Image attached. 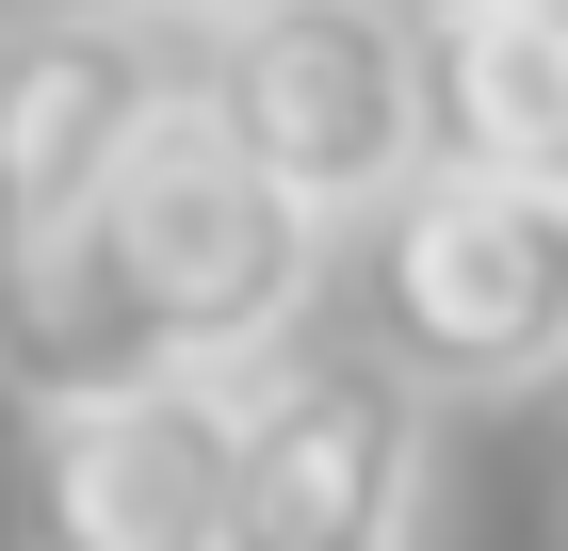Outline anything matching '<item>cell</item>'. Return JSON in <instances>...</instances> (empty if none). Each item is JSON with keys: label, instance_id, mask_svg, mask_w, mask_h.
Wrapping results in <instances>:
<instances>
[{"label": "cell", "instance_id": "5", "mask_svg": "<svg viewBox=\"0 0 568 551\" xmlns=\"http://www.w3.org/2000/svg\"><path fill=\"white\" fill-rule=\"evenodd\" d=\"M163 114H179V33H146L114 0H33V17H0V244L82 227Z\"/></svg>", "mask_w": 568, "mask_h": 551}, {"label": "cell", "instance_id": "2", "mask_svg": "<svg viewBox=\"0 0 568 551\" xmlns=\"http://www.w3.org/2000/svg\"><path fill=\"white\" fill-rule=\"evenodd\" d=\"M179 82H195V114L325 244H357L438 163V130H423V17L406 0H244V17H212V33L179 49Z\"/></svg>", "mask_w": 568, "mask_h": 551}, {"label": "cell", "instance_id": "9", "mask_svg": "<svg viewBox=\"0 0 568 551\" xmlns=\"http://www.w3.org/2000/svg\"><path fill=\"white\" fill-rule=\"evenodd\" d=\"M114 17H146V33H179V49H195L212 17H244V0H114Z\"/></svg>", "mask_w": 568, "mask_h": 551}, {"label": "cell", "instance_id": "1", "mask_svg": "<svg viewBox=\"0 0 568 551\" xmlns=\"http://www.w3.org/2000/svg\"><path fill=\"white\" fill-rule=\"evenodd\" d=\"M357 357H390L423 406H520L568 374V195L423 163L357 227Z\"/></svg>", "mask_w": 568, "mask_h": 551}, {"label": "cell", "instance_id": "10", "mask_svg": "<svg viewBox=\"0 0 568 551\" xmlns=\"http://www.w3.org/2000/svg\"><path fill=\"white\" fill-rule=\"evenodd\" d=\"M406 17H471V0H406Z\"/></svg>", "mask_w": 568, "mask_h": 551}, {"label": "cell", "instance_id": "6", "mask_svg": "<svg viewBox=\"0 0 568 551\" xmlns=\"http://www.w3.org/2000/svg\"><path fill=\"white\" fill-rule=\"evenodd\" d=\"M17 535L33 551H227V374H163L131 406L33 422Z\"/></svg>", "mask_w": 568, "mask_h": 551}, {"label": "cell", "instance_id": "4", "mask_svg": "<svg viewBox=\"0 0 568 551\" xmlns=\"http://www.w3.org/2000/svg\"><path fill=\"white\" fill-rule=\"evenodd\" d=\"M438 406L357 340H276L227 374V551H423Z\"/></svg>", "mask_w": 568, "mask_h": 551}, {"label": "cell", "instance_id": "8", "mask_svg": "<svg viewBox=\"0 0 568 551\" xmlns=\"http://www.w3.org/2000/svg\"><path fill=\"white\" fill-rule=\"evenodd\" d=\"M179 357L146 340L131 276H114V244L82 227H49V244H0V389L33 406V422H82V406H131V389H163Z\"/></svg>", "mask_w": 568, "mask_h": 551}, {"label": "cell", "instance_id": "3", "mask_svg": "<svg viewBox=\"0 0 568 551\" xmlns=\"http://www.w3.org/2000/svg\"><path fill=\"white\" fill-rule=\"evenodd\" d=\"M98 244H114V276H131L146 340H163L179 374H244V357L308 340V293H325V227L195 114V82L131 146V178L98 195Z\"/></svg>", "mask_w": 568, "mask_h": 551}, {"label": "cell", "instance_id": "7", "mask_svg": "<svg viewBox=\"0 0 568 551\" xmlns=\"http://www.w3.org/2000/svg\"><path fill=\"white\" fill-rule=\"evenodd\" d=\"M423 130L455 178L568 195V0H471L423 17Z\"/></svg>", "mask_w": 568, "mask_h": 551}]
</instances>
